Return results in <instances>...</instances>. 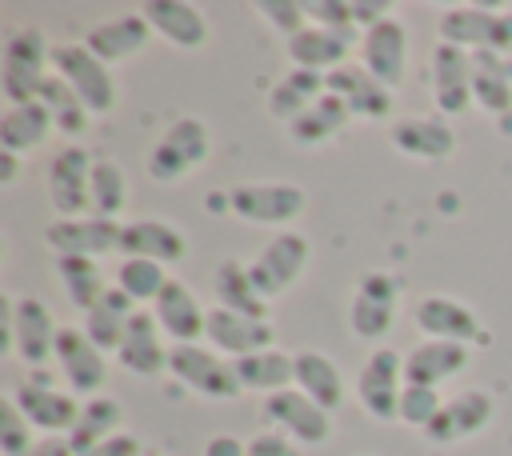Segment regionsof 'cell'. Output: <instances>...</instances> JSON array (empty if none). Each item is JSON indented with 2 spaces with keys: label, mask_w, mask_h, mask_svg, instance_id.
<instances>
[{
  "label": "cell",
  "mask_w": 512,
  "mask_h": 456,
  "mask_svg": "<svg viewBox=\"0 0 512 456\" xmlns=\"http://www.w3.org/2000/svg\"><path fill=\"white\" fill-rule=\"evenodd\" d=\"M52 72V44L36 24H20L4 36V52H0V92L8 100V108L16 104H32L40 96L44 76Z\"/></svg>",
  "instance_id": "6da1fadb"
},
{
  "label": "cell",
  "mask_w": 512,
  "mask_h": 456,
  "mask_svg": "<svg viewBox=\"0 0 512 456\" xmlns=\"http://www.w3.org/2000/svg\"><path fill=\"white\" fill-rule=\"evenodd\" d=\"M0 316H4V348L16 352L28 368H44L56 356V320L44 300L36 296H0Z\"/></svg>",
  "instance_id": "7a4b0ae2"
},
{
  "label": "cell",
  "mask_w": 512,
  "mask_h": 456,
  "mask_svg": "<svg viewBox=\"0 0 512 456\" xmlns=\"http://www.w3.org/2000/svg\"><path fill=\"white\" fill-rule=\"evenodd\" d=\"M440 44H456L464 52H504L512 56V12L492 4H452L436 20Z\"/></svg>",
  "instance_id": "3957f363"
},
{
  "label": "cell",
  "mask_w": 512,
  "mask_h": 456,
  "mask_svg": "<svg viewBox=\"0 0 512 456\" xmlns=\"http://www.w3.org/2000/svg\"><path fill=\"white\" fill-rule=\"evenodd\" d=\"M208 148H212L208 124L200 116H176L148 152V176L156 184H180L188 172H196L208 160Z\"/></svg>",
  "instance_id": "277c9868"
},
{
  "label": "cell",
  "mask_w": 512,
  "mask_h": 456,
  "mask_svg": "<svg viewBox=\"0 0 512 456\" xmlns=\"http://www.w3.org/2000/svg\"><path fill=\"white\" fill-rule=\"evenodd\" d=\"M304 208H308V192L292 180H244L228 192L232 216H240L244 224H264V228H280V232Z\"/></svg>",
  "instance_id": "5b68a950"
},
{
  "label": "cell",
  "mask_w": 512,
  "mask_h": 456,
  "mask_svg": "<svg viewBox=\"0 0 512 456\" xmlns=\"http://www.w3.org/2000/svg\"><path fill=\"white\" fill-rule=\"evenodd\" d=\"M168 376L204 400H236L244 392L236 364L224 360L216 348H204V344H172Z\"/></svg>",
  "instance_id": "8992f818"
},
{
  "label": "cell",
  "mask_w": 512,
  "mask_h": 456,
  "mask_svg": "<svg viewBox=\"0 0 512 456\" xmlns=\"http://www.w3.org/2000/svg\"><path fill=\"white\" fill-rule=\"evenodd\" d=\"M52 72L88 104L92 116H108L116 108V80L112 68L80 40V44H52Z\"/></svg>",
  "instance_id": "52a82bcc"
},
{
  "label": "cell",
  "mask_w": 512,
  "mask_h": 456,
  "mask_svg": "<svg viewBox=\"0 0 512 456\" xmlns=\"http://www.w3.org/2000/svg\"><path fill=\"white\" fill-rule=\"evenodd\" d=\"M92 168L96 156L80 144H64L52 160H48V204L56 212V220H72V216H92Z\"/></svg>",
  "instance_id": "ba28073f"
},
{
  "label": "cell",
  "mask_w": 512,
  "mask_h": 456,
  "mask_svg": "<svg viewBox=\"0 0 512 456\" xmlns=\"http://www.w3.org/2000/svg\"><path fill=\"white\" fill-rule=\"evenodd\" d=\"M396 304H400V284L392 272L384 268H368L348 300V328L360 340H372L380 348V340L392 332L396 324Z\"/></svg>",
  "instance_id": "9c48e42d"
},
{
  "label": "cell",
  "mask_w": 512,
  "mask_h": 456,
  "mask_svg": "<svg viewBox=\"0 0 512 456\" xmlns=\"http://www.w3.org/2000/svg\"><path fill=\"white\" fill-rule=\"evenodd\" d=\"M352 388H356L360 408L372 420H380V424L396 420L400 416V392H404V356L396 348H388V344L372 348L364 356Z\"/></svg>",
  "instance_id": "30bf717a"
},
{
  "label": "cell",
  "mask_w": 512,
  "mask_h": 456,
  "mask_svg": "<svg viewBox=\"0 0 512 456\" xmlns=\"http://www.w3.org/2000/svg\"><path fill=\"white\" fill-rule=\"evenodd\" d=\"M108 352H100L92 340H88V332L84 328H76V324H64L60 328V336H56V376H60V384L76 396V400H92V396H100V388H104V380H108V360H104Z\"/></svg>",
  "instance_id": "8fae6325"
},
{
  "label": "cell",
  "mask_w": 512,
  "mask_h": 456,
  "mask_svg": "<svg viewBox=\"0 0 512 456\" xmlns=\"http://www.w3.org/2000/svg\"><path fill=\"white\" fill-rule=\"evenodd\" d=\"M308 236H300V232H292V228H284V232H276L268 244H264V252L256 256V260H248V276H252V284H256V292L264 296V300H276V296H284L296 280H300V272L308 268Z\"/></svg>",
  "instance_id": "7c38bea8"
},
{
  "label": "cell",
  "mask_w": 512,
  "mask_h": 456,
  "mask_svg": "<svg viewBox=\"0 0 512 456\" xmlns=\"http://www.w3.org/2000/svg\"><path fill=\"white\" fill-rule=\"evenodd\" d=\"M12 400L20 404V412L28 416V424L36 432H64L68 436L76 416H80V400L68 388H60L44 368H32V376L16 384Z\"/></svg>",
  "instance_id": "4fadbf2b"
},
{
  "label": "cell",
  "mask_w": 512,
  "mask_h": 456,
  "mask_svg": "<svg viewBox=\"0 0 512 456\" xmlns=\"http://www.w3.org/2000/svg\"><path fill=\"white\" fill-rule=\"evenodd\" d=\"M120 232L124 220H104V216H72V220H52L44 228V244L56 256H84L100 260L108 252H120Z\"/></svg>",
  "instance_id": "5bb4252c"
},
{
  "label": "cell",
  "mask_w": 512,
  "mask_h": 456,
  "mask_svg": "<svg viewBox=\"0 0 512 456\" xmlns=\"http://www.w3.org/2000/svg\"><path fill=\"white\" fill-rule=\"evenodd\" d=\"M412 320H416V328H420L428 340H452V344H484V340H488L480 316H476L464 300H456V296H448V292H428V296H420Z\"/></svg>",
  "instance_id": "9a60e30c"
},
{
  "label": "cell",
  "mask_w": 512,
  "mask_h": 456,
  "mask_svg": "<svg viewBox=\"0 0 512 456\" xmlns=\"http://www.w3.org/2000/svg\"><path fill=\"white\" fill-rule=\"evenodd\" d=\"M264 420L296 444H324L332 436V412L312 404L300 388H284L276 396H264Z\"/></svg>",
  "instance_id": "2e32d148"
},
{
  "label": "cell",
  "mask_w": 512,
  "mask_h": 456,
  "mask_svg": "<svg viewBox=\"0 0 512 456\" xmlns=\"http://www.w3.org/2000/svg\"><path fill=\"white\" fill-rule=\"evenodd\" d=\"M388 140L400 156L420 160V164H440L456 152V132L440 112L428 116H396L388 124Z\"/></svg>",
  "instance_id": "e0dca14e"
},
{
  "label": "cell",
  "mask_w": 512,
  "mask_h": 456,
  "mask_svg": "<svg viewBox=\"0 0 512 456\" xmlns=\"http://www.w3.org/2000/svg\"><path fill=\"white\" fill-rule=\"evenodd\" d=\"M352 48H360V28H320V24H308L304 32H296L288 40V60H292V68L328 76L340 64H348Z\"/></svg>",
  "instance_id": "ac0fdd59"
},
{
  "label": "cell",
  "mask_w": 512,
  "mask_h": 456,
  "mask_svg": "<svg viewBox=\"0 0 512 456\" xmlns=\"http://www.w3.org/2000/svg\"><path fill=\"white\" fill-rule=\"evenodd\" d=\"M164 340H168V336H164L156 312H152V308H140V312L132 316L128 332H124L120 348H116V364H120L124 372L140 376V380H152V376L168 372V352H172V344H164Z\"/></svg>",
  "instance_id": "d6986e66"
},
{
  "label": "cell",
  "mask_w": 512,
  "mask_h": 456,
  "mask_svg": "<svg viewBox=\"0 0 512 456\" xmlns=\"http://www.w3.org/2000/svg\"><path fill=\"white\" fill-rule=\"evenodd\" d=\"M360 64L384 84V88H400L404 84V72H408V28L388 16L380 20L376 28L360 32Z\"/></svg>",
  "instance_id": "ffe728a7"
},
{
  "label": "cell",
  "mask_w": 512,
  "mask_h": 456,
  "mask_svg": "<svg viewBox=\"0 0 512 456\" xmlns=\"http://www.w3.org/2000/svg\"><path fill=\"white\" fill-rule=\"evenodd\" d=\"M324 84H328V92L340 96V100L348 104V112L360 116V120H384V116H392V108H396V92L384 88L360 60L340 64L336 72L324 76Z\"/></svg>",
  "instance_id": "44dd1931"
},
{
  "label": "cell",
  "mask_w": 512,
  "mask_h": 456,
  "mask_svg": "<svg viewBox=\"0 0 512 456\" xmlns=\"http://www.w3.org/2000/svg\"><path fill=\"white\" fill-rule=\"evenodd\" d=\"M492 416H496L492 392H484V388H464V392H456V396L444 400L440 416L424 428V436H428L432 444H456V440H468V436L484 432V428L492 424Z\"/></svg>",
  "instance_id": "7402d4cb"
},
{
  "label": "cell",
  "mask_w": 512,
  "mask_h": 456,
  "mask_svg": "<svg viewBox=\"0 0 512 456\" xmlns=\"http://www.w3.org/2000/svg\"><path fill=\"white\" fill-rule=\"evenodd\" d=\"M432 100L440 116H464L472 108V52L456 44L432 48Z\"/></svg>",
  "instance_id": "603a6c76"
},
{
  "label": "cell",
  "mask_w": 512,
  "mask_h": 456,
  "mask_svg": "<svg viewBox=\"0 0 512 456\" xmlns=\"http://www.w3.org/2000/svg\"><path fill=\"white\" fill-rule=\"evenodd\" d=\"M120 252H124V260L136 256V260H156L168 268V264H180L188 256V236L172 220L140 216V220H124Z\"/></svg>",
  "instance_id": "cb8c5ba5"
},
{
  "label": "cell",
  "mask_w": 512,
  "mask_h": 456,
  "mask_svg": "<svg viewBox=\"0 0 512 456\" xmlns=\"http://www.w3.org/2000/svg\"><path fill=\"white\" fill-rule=\"evenodd\" d=\"M204 340H212V348H216L220 356L244 360V356H252V352L272 348L276 332H272L268 320H252V316H240V312H228V308H208Z\"/></svg>",
  "instance_id": "d4e9b609"
},
{
  "label": "cell",
  "mask_w": 512,
  "mask_h": 456,
  "mask_svg": "<svg viewBox=\"0 0 512 456\" xmlns=\"http://www.w3.org/2000/svg\"><path fill=\"white\" fill-rule=\"evenodd\" d=\"M164 336L172 344H196L204 340V328H208V308L200 304V296L184 284V280H168V288L156 296L152 304Z\"/></svg>",
  "instance_id": "484cf974"
},
{
  "label": "cell",
  "mask_w": 512,
  "mask_h": 456,
  "mask_svg": "<svg viewBox=\"0 0 512 456\" xmlns=\"http://www.w3.org/2000/svg\"><path fill=\"white\" fill-rule=\"evenodd\" d=\"M140 12L148 16L152 32L180 52H200L208 44V20L188 0H148Z\"/></svg>",
  "instance_id": "4316f807"
},
{
  "label": "cell",
  "mask_w": 512,
  "mask_h": 456,
  "mask_svg": "<svg viewBox=\"0 0 512 456\" xmlns=\"http://www.w3.org/2000/svg\"><path fill=\"white\" fill-rule=\"evenodd\" d=\"M472 352L468 344H452V340H420L412 352H404V384H424V388H440L452 376H460L468 368Z\"/></svg>",
  "instance_id": "83f0119b"
},
{
  "label": "cell",
  "mask_w": 512,
  "mask_h": 456,
  "mask_svg": "<svg viewBox=\"0 0 512 456\" xmlns=\"http://www.w3.org/2000/svg\"><path fill=\"white\" fill-rule=\"evenodd\" d=\"M148 40H152V24H148V16L144 12H124V16H112V20H104V24H96L88 36H84V44L112 68V64H120V60H128V56H136V52H144L148 48Z\"/></svg>",
  "instance_id": "f1b7e54d"
},
{
  "label": "cell",
  "mask_w": 512,
  "mask_h": 456,
  "mask_svg": "<svg viewBox=\"0 0 512 456\" xmlns=\"http://www.w3.org/2000/svg\"><path fill=\"white\" fill-rule=\"evenodd\" d=\"M292 388H300L324 412H336L344 404V396H348V384H344L340 364L328 352H316V348H300L296 352V384Z\"/></svg>",
  "instance_id": "f546056e"
},
{
  "label": "cell",
  "mask_w": 512,
  "mask_h": 456,
  "mask_svg": "<svg viewBox=\"0 0 512 456\" xmlns=\"http://www.w3.org/2000/svg\"><path fill=\"white\" fill-rule=\"evenodd\" d=\"M136 312H140L136 300L124 296V292L112 284V288L84 312L80 328L88 332V340H92L100 352H112V356H116V348H120V340H124V332H128V324H132Z\"/></svg>",
  "instance_id": "4dcf8cb0"
},
{
  "label": "cell",
  "mask_w": 512,
  "mask_h": 456,
  "mask_svg": "<svg viewBox=\"0 0 512 456\" xmlns=\"http://www.w3.org/2000/svg\"><path fill=\"white\" fill-rule=\"evenodd\" d=\"M472 104L492 116H504L512 108V56L472 52Z\"/></svg>",
  "instance_id": "1f68e13d"
},
{
  "label": "cell",
  "mask_w": 512,
  "mask_h": 456,
  "mask_svg": "<svg viewBox=\"0 0 512 456\" xmlns=\"http://www.w3.org/2000/svg\"><path fill=\"white\" fill-rule=\"evenodd\" d=\"M240 388L244 392H260V396H276L284 388L296 384V352H280V348H264L252 352L244 360H232Z\"/></svg>",
  "instance_id": "d6a6232c"
},
{
  "label": "cell",
  "mask_w": 512,
  "mask_h": 456,
  "mask_svg": "<svg viewBox=\"0 0 512 456\" xmlns=\"http://www.w3.org/2000/svg\"><path fill=\"white\" fill-rule=\"evenodd\" d=\"M120 424H124V404H120L116 396L100 392V396H92V400H80V416H76V424H72V432H68L64 440L72 444L76 456H84V452H92L96 444H104L108 436H116Z\"/></svg>",
  "instance_id": "836d02e7"
},
{
  "label": "cell",
  "mask_w": 512,
  "mask_h": 456,
  "mask_svg": "<svg viewBox=\"0 0 512 456\" xmlns=\"http://www.w3.org/2000/svg\"><path fill=\"white\" fill-rule=\"evenodd\" d=\"M328 92V84H324V76L320 72H304V68H292V72H284L272 88H268V116L272 120H284V124H292V120H300L320 96Z\"/></svg>",
  "instance_id": "e575fe53"
},
{
  "label": "cell",
  "mask_w": 512,
  "mask_h": 456,
  "mask_svg": "<svg viewBox=\"0 0 512 456\" xmlns=\"http://www.w3.org/2000/svg\"><path fill=\"white\" fill-rule=\"evenodd\" d=\"M212 296H216V308H228V312H240V316H252V320H268V300L256 292V284L248 276V264H240V260L216 264Z\"/></svg>",
  "instance_id": "d590c367"
},
{
  "label": "cell",
  "mask_w": 512,
  "mask_h": 456,
  "mask_svg": "<svg viewBox=\"0 0 512 456\" xmlns=\"http://www.w3.org/2000/svg\"><path fill=\"white\" fill-rule=\"evenodd\" d=\"M52 132H56V124H52V116H48V108L40 100L16 104V108H8L0 116V148L4 152H16V156L40 148Z\"/></svg>",
  "instance_id": "8d00e7d4"
},
{
  "label": "cell",
  "mask_w": 512,
  "mask_h": 456,
  "mask_svg": "<svg viewBox=\"0 0 512 456\" xmlns=\"http://www.w3.org/2000/svg\"><path fill=\"white\" fill-rule=\"evenodd\" d=\"M348 120H352V112H348V104L340 100V96H332V92H324L300 120H292L288 124V136L300 144V148H316V144H324V140H332V136H340L344 128H348Z\"/></svg>",
  "instance_id": "74e56055"
},
{
  "label": "cell",
  "mask_w": 512,
  "mask_h": 456,
  "mask_svg": "<svg viewBox=\"0 0 512 456\" xmlns=\"http://www.w3.org/2000/svg\"><path fill=\"white\" fill-rule=\"evenodd\" d=\"M44 108H48V116H52V124H56V132L60 136H68V140H76V136H84L88 132V124H92V112H88V104L56 76V72H48L44 76V84H40V96H36Z\"/></svg>",
  "instance_id": "f35d334b"
},
{
  "label": "cell",
  "mask_w": 512,
  "mask_h": 456,
  "mask_svg": "<svg viewBox=\"0 0 512 456\" xmlns=\"http://www.w3.org/2000/svg\"><path fill=\"white\" fill-rule=\"evenodd\" d=\"M56 276H60V288H64L68 304L80 308V312H88L112 288L100 272V260H84V256H56Z\"/></svg>",
  "instance_id": "ab89813d"
},
{
  "label": "cell",
  "mask_w": 512,
  "mask_h": 456,
  "mask_svg": "<svg viewBox=\"0 0 512 456\" xmlns=\"http://www.w3.org/2000/svg\"><path fill=\"white\" fill-rule=\"evenodd\" d=\"M168 268L164 264H156V260H136V256H128V260H120V268H116V288L124 292V296H132L136 304H156V296L168 288Z\"/></svg>",
  "instance_id": "60d3db41"
},
{
  "label": "cell",
  "mask_w": 512,
  "mask_h": 456,
  "mask_svg": "<svg viewBox=\"0 0 512 456\" xmlns=\"http://www.w3.org/2000/svg\"><path fill=\"white\" fill-rule=\"evenodd\" d=\"M128 204V172L116 160H96L92 168V216L120 220Z\"/></svg>",
  "instance_id": "b9f144b4"
},
{
  "label": "cell",
  "mask_w": 512,
  "mask_h": 456,
  "mask_svg": "<svg viewBox=\"0 0 512 456\" xmlns=\"http://www.w3.org/2000/svg\"><path fill=\"white\" fill-rule=\"evenodd\" d=\"M36 428L28 424V416L20 412V404L12 396L0 400V456H24L36 448Z\"/></svg>",
  "instance_id": "7bdbcfd3"
},
{
  "label": "cell",
  "mask_w": 512,
  "mask_h": 456,
  "mask_svg": "<svg viewBox=\"0 0 512 456\" xmlns=\"http://www.w3.org/2000/svg\"><path fill=\"white\" fill-rule=\"evenodd\" d=\"M440 408H444V396H440V388H424V384H404V392H400V424H408V428H428L436 416H440Z\"/></svg>",
  "instance_id": "ee69618b"
},
{
  "label": "cell",
  "mask_w": 512,
  "mask_h": 456,
  "mask_svg": "<svg viewBox=\"0 0 512 456\" xmlns=\"http://www.w3.org/2000/svg\"><path fill=\"white\" fill-rule=\"evenodd\" d=\"M256 12H260L276 32H284L288 40L312 24V20H308V8H304V4H296V0H260V4H256Z\"/></svg>",
  "instance_id": "f6af8a7d"
},
{
  "label": "cell",
  "mask_w": 512,
  "mask_h": 456,
  "mask_svg": "<svg viewBox=\"0 0 512 456\" xmlns=\"http://www.w3.org/2000/svg\"><path fill=\"white\" fill-rule=\"evenodd\" d=\"M304 8H308V20L320 28H356L352 24V0H312Z\"/></svg>",
  "instance_id": "bcb514c9"
},
{
  "label": "cell",
  "mask_w": 512,
  "mask_h": 456,
  "mask_svg": "<svg viewBox=\"0 0 512 456\" xmlns=\"http://www.w3.org/2000/svg\"><path fill=\"white\" fill-rule=\"evenodd\" d=\"M248 456H300V448H296V440H288L284 432L268 428V432H260V436L248 440Z\"/></svg>",
  "instance_id": "7dc6e473"
},
{
  "label": "cell",
  "mask_w": 512,
  "mask_h": 456,
  "mask_svg": "<svg viewBox=\"0 0 512 456\" xmlns=\"http://www.w3.org/2000/svg\"><path fill=\"white\" fill-rule=\"evenodd\" d=\"M388 16H392V4H388V0H352V24H356L360 32L376 28V24L388 20Z\"/></svg>",
  "instance_id": "c3c4849f"
},
{
  "label": "cell",
  "mask_w": 512,
  "mask_h": 456,
  "mask_svg": "<svg viewBox=\"0 0 512 456\" xmlns=\"http://www.w3.org/2000/svg\"><path fill=\"white\" fill-rule=\"evenodd\" d=\"M84 456H144V448H140V440L132 432H116V436H108L104 444H96Z\"/></svg>",
  "instance_id": "681fc988"
},
{
  "label": "cell",
  "mask_w": 512,
  "mask_h": 456,
  "mask_svg": "<svg viewBox=\"0 0 512 456\" xmlns=\"http://www.w3.org/2000/svg\"><path fill=\"white\" fill-rule=\"evenodd\" d=\"M204 456H248V444L232 432H216V436H208Z\"/></svg>",
  "instance_id": "f907efd6"
},
{
  "label": "cell",
  "mask_w": 512,
  "mask_h": 456,
  "mask_svg": "<svg viewBox=\"0 0 512 456\" xmlns=\"http://www.w3.org/2000/svg\"><path fill=\"white\" fill-rule=\"evenodd\" d=\"M24 456H76V452H72V444H68L64 436H44V440H36V448L24 452Z\"/></svg>",
  "instance_id": "816d5d0a"
},
{
  "label": "cell",
  "mask_w": 512,
  "mask_h": 456,
  "mask_svg": "<svg viewBox=\"0 0 512 456\" xmlns=\"http://www.w3.org/2000/svg\"><path fill=\"white\" fill-rule=\"evenodd\" d=\"M16 172H20V156L0 148V184H12V180H16Z\"/></svg>",
  "instance_id": "f5cc1de1"
},
{
  "label": "cell",
  "mask_w": 512,
  "mask_h": 456,
  "mask_svg": "<svg viewBox=\"0 0 512 456\" xmlns=\"http://www.w3.org/2000/svg\"><path fill=\"white\" fill-rule=\"evenodd\" d=\"M144 456H156V452H144Z\"/></svg>",
  "instance_id": "db71d44e"
},
{
  "label": "cell",
  "mask_w": 512,
  "mask_h": 456,
  "mask_svg": "<svg viewBox=\"0 0 512 456\" xmlns=\"http://www.w3.org/2000/svg\"><path fill=\"white\" fill-rule=\"evenodd\" d=\"M364 456H368V452H364Z\"/></svg>",
  "instance_id": "11a10c76"
}]
</instances>
